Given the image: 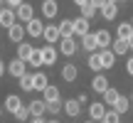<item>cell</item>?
<instances>
[{
	"mask_svg": "<svg viewBox=\"0 0 133 123\" xmlns=\"http://www.w3.org/2000/svg\"><path fill=\"white\" fill-rule=\"evenodd\" d=\"M86 123H96V121H86Z\"/></svg>",
	"mask_w": 133,
	"mask_h": 123,
	"instance_id": "c3c4849f",
	"label": "cell"
},
{
	"mask_svg": "<svg viewBox=\"0 0 133 123\" xmlns=\"http://www.w3.org/2000/svg\"><path fill=\"white\" fill-rule=\"evenodd\" d=\"M0 118H3V108H0Z\"/></svg>",
	"mask_w": 133,
	"mask_h": 123,
	"instance_id": "bcb514c9",
	"label": "cell"
},
{
	"mask_svg": "<svg viewBox=\"0 0 133 123\" xmlns=\"http://www.w3.org/2000/svg\"><path fill=\"white\" fill-rule=\"evenodd\" d=\"M86 3H89V0H74V5H79V8H84Z\"/></svg>",
	"mask_w": 133,
	"mask_h": 123,
	"instance_id": "60d3db41",
	"label": "cell"
},
{
	"mask_svg": "<svg viewBox=\"0 0 133 123\" xmlns=\"http://www.w3.org/2000/svg\"><path fill=\"white\" fill-rule=\"evenodd\" d=\"M27 64H32L35 69H37V66H44V64H42V52H39V49H35V54H32V59H30Z\"/></svg>",
	"mask_w": 133,
	"mask_h": 123,
	"instance_id": "d6a6232c",
	"label": "cell"
},
{
	"mask_svg": "<svg viewBox=\"0 0 133 123\" xmlns=\"http://www.w3.org/2000/svg\"><path fill=\"white\" fill-rule=\"evenodd\" d=\"M86 64H89L91 71H101V69H104V66H101V57H99V54H89Z\"/></svg>",
	"mask_w": 133,
	"mask_h": 123,
	"instance_id": "f1b7e54d",
	"label": "cell"
},
{
	"mask_svg": "<svg viewBox=\"0 0 133 123\" xmlns=\"http://www.w3.org/2000/svg\"><path fill=\"white\" fill-rule=\"evenodd\" d=\"M89 3L94 5L96 10H101V8H104V5H109V0H89Z\"/></svg>",
	"mask_w": 133,
	"mask_h": 123,
	"instance_id": "8d00e7d4",
	"label": "cell"
},
{
	"mask_svg": "<svg viewBox=\"0 0 133 123\" xmlns=\"http://www.w3.org/2000/svg\"><path fill=\"white\" fill-rule=\"evenodd\" d=\"M94 15H96V8H94V5H91V3H86L84 8H81V17L91 20V17H94Z\"/></svg>",
	"mask_w": 133,
	"mask_h": 123,
	"instance_id": "1f68e13d",
	"label": "cell"
},
{
	"mask_svg": "<svg viewBox=\"0 0 133 123\" xmlns=\"http://www.w3.org/2000/svg\"><path fill=\"white\" fill-rule=\"evenodd\" d=\"M91 30H89V20L86 17H76L74 20V35H79V37H86Z\"/></svg>",
	"mask_w": 133,
	"mask_h": 123,
	"instance_id": "9a60e30c",
	"label": "cell"
},
{
	"mask_svg": "<svg viewBox=\"0 0 133 123\" xmlns=\"http://www.w3.org/2000/svg\"><path fill=\"white\" fill-rule=\"evenodd\" d=\"M57 27H59L62 39H71V37H74V20H62Z\"/></svg>",
	"mask_w": 133,
	"mask_h": 123,
	"instance_id": "8fae6325",
	"label": "cell"
},
{
	"mask_svg": "<svg viewBox=\"0 0 133 123\" xmlns=\"http://www.w3.org/2000/svg\"><path fill=\"white\" fill-rule=\"evenodd\" d=\"M128 108H131V99H126V96H121V99L114 104V111H118V113H126Z\"/></svg>",
	"mask_w": 133,
	"mask_h": 123,
	"instance_id": "83f0119b",
	"label": "cell"
},
{
	"mask_svg": "<svg viewBox=\"0 0 133 123\" xmlns=\"http://www.w3.org/2000/svg\"><path fill=\"white\" fill-rule=\"evenodd\" d=\"M62 108H64V104H62V101H57V104H49V106H47V111H49V113H59Z\"/></svg>",
	"mask_w": 133,
	"mask_h": 123,
	"instance_id": "e575fe53",
	"label": "cell"
},
{
	"mask_svg": "<svg viewBox=\"0 0 133 123\" xmlns=\"http://www.w3.org/2000/svg\"><path fill=\"white\" fill-rule=\"evenodd\" d=\"M5 3H8V8H10V10H17L20 5L25 3V0H5Z\"/></svg>",
	"mask_w": 133,
	"mask_h": 123,
	"instance_id": "d590c367",
	"label": "cell"
},
{
	"mask_svg": "<svg viewBox=\"0 0 133 123\" xmlns=\"http://www.w3.org/2000/svg\"><path fill=\"white\" fill-rule=\"evenodd\" d=\"M15 15H17V20H22V22H30V20H35V10L30 3H22L17 10H15Z\"/></svg>",
	"mask_w": 133,
	"mask_h": 123,
	"instance_id": "52a82bcc",
	"label": "cell"
},
{
	"mask_svg": "<svg viewBox=\"0 0 133 123\" xmlns=\"http://www.w3.org/2000/svg\"><path fill=\"white\" fill-rule=\"evenodd\" d=\"M47 86H49V79H47V74L37 71V74H35V91H44Z\"/></svg>",
	"mask_w": 133,
	"mask_h": 123,
	"instance_id": "d4e9b609",
	"label": "cell"
},
{
	"mask_svg": "<svg viewBox=\"0 0 133 123\" xmlns=\"http://www.w3.org/2000/svg\"><path fill=\"white\" fill-rule=\"evenodd\" d=\"M99 57H101V66H104V69H111V66L116 64V54H114V49H101Z\"/></svg>",
	"mask_w": 133,
	"mask_h": 123,
	"instance_id": "2e32d148",
	"label": "cell"
},
{
	"mask_svg": "<svg viewBox=\"0 0 133 123\" xmlns=\"http://www.w3.org/2000/svg\"><path fill=\"white\" fill-rule=\"evenodd\" d=\"M64 113L69 116V118H76V116L81 113V104L76 99H69V101H64Z\"/></svg>",
	"mask_w": 133,
	"mask_h": 123,
	"instance_id": "7c38bea8",
	"label": "cell"
},
{
	"mask_svg": "<svg viewBox=\"0 0 133 123\" xmlns=\"http://www.w3.org/2000/svg\"><path fill=\"white\" fill-rule=\"evenodd\" d=\"M94 35H96V42H99V49H109L111 47L114 37H111L109 30H99V32H94Z\"/></svg>",
	"mask_w": 133,
	"mask_h": 123,
	"instance_id": "30bf717a",
	"label": "cell"
},
{
	"mask_svg": "<svg viewBox=\"0 0 133 123\" xmlns=\"http://www.w3.org/2000/svg\"><path fill=\"white\" fill-rule=\"evenodd\" d=\"M81 47H84L86 49V52H91V54H94L96 52V49H99V42H96V35H86V37H81Z\"/></svg>",
	"mask_w": 133,
	"mask_h": 123,
	"instance_id": "44dd1931",
	"label": "cell"
},
{
	"mask_svg": "<svg viewBox=\"0 0 133 123\" xmlns=\"http://www.w3.org/2000/svg\"><path fill=\"white\" fill-rule=\"evenodd\" d=\"M25 32H27L30 37H42V35H44V25H42V20H30V22L25 25Z\"/></svg>",
	"mask_w": 133,
	"mask_h": 123,
	"instance_id": "5b68a950",
	"label": "cell"
},
{
	"mask_svg": "<svg viewBox=\"0 0 133 123\" xmlns=\"http://www.w3.org/2000/svg\"><path fill=\"white\" fill-rule=\"evenodd\" d=\"M126 71H128V74L133 76V57H131L128 62H126Z\"/></svg>",
	"mask_w": 133,
	"mask_h": 123,
	"instance_id": "74e56055",
	"label": "cell"
},
{
	"mask_svg": "<svg viewBox=\"0 0 133 123\" xmlns=\"http://www.w3.org/2000/svg\"><path fill=\"white\" fill-rule=\"evenodd\" d=\"M20 89L22 91H35V74H25L20 79Z\"/></svg>",
	"mask_w": 133,
	"mask_h": 123,
	"instance_id": "484cf974",
	"label": "cell"
},
{
	"mask_svg": "<svg viewBox=\"0 0 133 123\" xmlns=\"http://www.w3.org/2000/svg\"><path fill=\"white\" fill-rule=\"evenodd\" d=\"M57 12H59L57 0H44V3H42V15H44V17H49V20H52Z\"/></svg>",
	"mask_w": 133,
	"mask_h": 123,
	"instance_id": "ac0fdd59",
	"label": "cell"
},
{
	"mask_svg": "<svg viewBox=\"0 0 133 123\" xmlns=\"http://www.w3.org/2000/svg\"><path fill=\"white\" fill-rule=\"evenodd\" d=\"M89 116H91V121L101 123V121H104V116H106V106L99 104V101H96V104H91V106H89Z\"/></svg>",
	"mask_w": 133,
	"mask_h": 123,
	"instance_id": "ba28073f",
	"label": "cell"
},
{
	"mask_svg": "<svg viewBox=\"0 0 133 123\" xmlns=\"http://www.w3.org/2000/svg\"><path fill=\"white\" fill-rule=\"evenodd\" d=\"M47 123H59V121H57V118H52V121H47Z\"/></svg>",
	"mask_w": 133,
	"mask_h": 123,
	"instance_id": "ee69618b",
	"label": "cell"
},
{
	"mask_svg": "<svg viewBox=\"0 0 133 123\" xmlns=\"http://www.w3.org/2000/svg\"><path fill=\"white\" fill-rule=\"evenodd\" d=\"M15 118H17V121H27L30 118V108H27V106H22V108L15 113Z\"/></svg>",
	"mask_w": 133,
	"mask_h": 123,
	"instance_id": "836d02e7",
	"label": "cell"
},
{
	"mask_svg": "<svg viewBox=\"0 0 133 123\" xmlns=\"http://www.w3.org/2000/svg\"><path fill=\"white\" fill-rule=\"evenodd\" d=\"M59 52H62L64 57L76 54V42H74V37H71V39H62V42H59Z\"/></svg>",
	"mask_w": 133,
	"mask_h": 123,
	"instance_id": "d6986e66",
	"label": "cell"
},
{
	"mask_svg": "<svg viewBox=\"0 0 133 123\" xmlns=\"http://www.w3.org/2000/svg\"><path fill=\"white\" fill-rule=\"evenodd\" d=\"M104 121H106V123H121V113H118V111H114V108H111V111H106Z\"/></svg>",
	"mask_w": 133,
	"mask_h": 123,
	"instance_id": "4dcf8cb0",
	"label": "cell"
},
{
	"mask_svg": "<svg viewBox=\"0 0 133 123\" xmlns=\"http://www.w3.org/2000/svg\"><path fill=\"white\" fill-rule=\"evenodd\" d=\"M3 3H5V0H0V10H3Z\"/></svg>",
	"mask_w": 133,
	"mask_h": 123,
	"instance_id": "f6af8a7d",
	"label": "cell"
},
{
	"mask_svg": "<svg viewBox=\"0 0 133 123\" xmlns=\"http://www.w3.org/2000/svg\"><path fill=\"white\" fill-rule=\"evenodd\" d=\"M39 52H42V64L44 66H54V62H57V49H54V44H47V47H42L39 49Z\"/></svg>",
	"mask_w": 133,
	"mask_h": 123,
	"instance_id": "7a4b0ae2",
	"label": "cell"
},
{
	"mask_svg": "<svg viewBox=\"0 0 133 123\" xmlns=\"http://www.w3.org/2000/svg\"><path fill=\"white\" fill-rule=\"evenodd\" d=\"M131 25H133V22H131Z\"/></svg>",
	"mask_w": 133,
	"mask_h": 123,
	"instance_id": "816d5d0a",
	"label": "cell"
},
{
	"mask_svg": "<svg viewBox=\"0 0 133 123\" xmlns=\"http://www.w3.org/2000/svg\"><path fill=\"white\" fill-rule=\"evenodd\" d=\"M128 47H131V49H133V37H131V39H128Z\"/></svg>",
	"mask_w": 133,
	"mask_h": 123,
	"instance_id": "7bdbcfd3",
	"label": "cell"
},
{
	"mask_svg": "<svg viewBox=\"0 0 133 123\" xmlns=\"http://www.w3.org/2000/svg\"><path fill=\"white\" fill-rule=\"evenodd\" d=\"M44 39H47V44H54V42H62V35H59V27H54V25H49V27H44Z\"/></svg>",
	"mask_w": 133,
	"mask_h": 123,
	"instance_id": "4fadbf2b",
	"label": "cell"
},
{
	"mask_svg": "<svg viewBox=\"0 0 133 123\" xmlns=\"http://www.w3.org/2000/svg\"><path fill=\"white\" fill-rule=\"evenodd\" d=\"M118 3H123V0H118Z\"/></svg>",
	"mask_w": 133,
	"mask_h": 123,
	"instance_id": "681fc988",
	"label": "cell"
},
{
	"mask_svg": "<svg viewBox=\"0 0 133 123\" xmlns=\"http://www.w3.org/2000/svg\"><path fill=\"white\" fill-rule=\"evenodd\" d=\"M30 116L32 118H42L44 116V111H47V104H44V99H35V101H30Z\"/></svg>",
	"mask_w": 133,
	"mask_h": 123,
	"instance_id": "277c9868",
	"label": "cell"
},
{
	"mask_svg": "<svg viewBox=\"0 0 133 123\" xmlns=\"http://www.w3.org/2000/svg\"><path fill=\"white\" fill-rule=\"evenodd\" d=\"M30 123H47V121H44V118H32Z\"/></svg>",
	"mask_w": 133,
	"mask_h": 123,
	"instance_id": "b9f144b4",
	"label": "cell"
},
{
	"mask_svg": "<svg viewBox=\"0 0 133 123\" xmlns=\"http://www.w3.org/2000/svg\"><path fill=\"white\" fill-rule=\"evenodd\" d=\"M5 71H8V66H5V64H3V59H0V76H3Z\"/></svg>",
	"mask_w": 133,
	"mask_h": 123,
	"instance_id": "ab89813d",
	"label": "cell"
},
{
	"mask_svg": "<svg viewBox=\"0 0 133 123\" xmlns=\"http://www.w3.org/2000/svg\"><path fill=\"white\" fill-rule=\"evenodd\" d=\"M25 35H27V32H25V27H22V25H17V22L8 30V37L12 39V42H17V44H22V37H25Z\"/></svg>",
	"mask_w": 133,
	"mask_h": 123,
	"instance_id": "5bb4252c",
	"label": "cell"
},
{
	"mask_svg": "<svg viewBox=\"0 0 133 123\" xmlns=\"http://www.w3.org/2000/svg\"><path fill=\"white\" fill-rule=\"evenodd\" d=\"M15 20H17V15H15V10H10V8H3V10H0V27L10 30V27L15 25Z\"/></svg>",
	"mask_w": 133,
	"mask_h": 123,
	"instance_id": "3957f363",
	"label": "cell"
},
{
	"mask_svg": "<svg viewBox=\"0 0 133 123\" xmlns=\"http://www.w3.org/2000/svg\"><path fill=\"white\" fill-rule=\"evenodd\" d=\"M20 108H22V101H20V96H15V94L5 96V111H10V113L15 116Z\"/></svg>",
	"mask_w": 133,
	"mask_h": 123,
	"instance_id": "9c48e42d",
	"label": "cell"
},
{
	"mask_svg": "<svg viewBox=\"0 0 133 123\" xmlns=\"http://www.w3.org/2000/svg\"><path fill=\"white\" fill-rule=\"evenodd\" d=\"M62 76H64V81H74L76 76H79V69H76L74 64H64L62 66Z\"/></svg>",
	"mask_w": 133,
	"mask_h": 123,
	"instance_id": "cb8c5ba5",
	"label": "cell"
},
{
	"mask_svg": "<svg viewBox=\"0 0 133 123\" xmlns=\"http://www.w3.org/2000/svg\"><path fill=\"white\" fill-rule=\"evenodd\" d=\"M116 15H118V5H116V3H109V5L101 8V17H104V20H114Z\"/></svg>",
	"mask_w": 133,
	"mask_h": 123,
	"instance_id": "603a6c76",
	"label": "cell"
},
{
	"mask_svg": "<svg viewBox=\"0 0 133 123\" xmlns=\"http://www.w3.org/2000/svg\"><path fill=\"white\" fill-rule=\"evenodd\" d=\"M32 54H35V47H32V44L22 42V44L17 47V59H22V62H30V59H32Z\"/></svg>",
	"mask_w": 133,
	"mask_h": 123,
	"instance_id": "ffe728a7",
	"label": "cell"
},
{
	"mask_svg": "<svg viewBox=\"0 0 133 123\" xmlns=\"http://www.w3.org/2000/svg\"><path fill=\"white\" fill-rule=\"evenodd\" d=\"M116 35H118V39H126V42H128V39L133 37V25H131V22H121Z\"/></svg>",
	"mask_w": 133,
	"mask_h": 123,
	"instance_id": "7402d4cb",
	"label": "cell"
},
{
	"mask_svg": "<svg viewBox=\"0 0 133 123\" xmlns=\"http://www.w3.org/2000/svg\"><path fill=\"white\" fill-rule=\"evenodd\" d=\"M128 42H126V39H118V37H116L114 39V54H126V52H128Z\"/></svg>",
	"mask_w": 133,
	"mask_h": 123,
	"instance_id": "4316f807",
	"label": "cell"
},
{
	"mask_svg": "<svg viewBox=\"0 0 133 123\" xmlns=\"http://www.w3.org/2000/svg\"><path fill=\"white\" fill-rule=\"evenodd\" d=\"M128 99H131V101H133V94H131V96H128Z\"/></svg>",
	"mask_w": 133,
	"mask_h": 123,
	"instance_id": "7dc6e473",
	"label": "cell"
},
{
	"mask_svg": "<svg viewBox=\"0 0 133 123\" xmlns=\"http://www.w3.org/2000/svg\"><path fill=\"white\" fill-rule=\"evenodd\" d=\"M118 99H121V94H118L116 89H109V91L104 94V104H109V106H114V104H116Z\"/></svg>",
	"mask_w": 133,
	"mask_h": 123,
	"instance_id": "f546056e",
	"label": "cell"
},
{
	"mask_svg": "<svg viewBox=\"0 0 133 123\" xmlns=\"http://www.w3.org/2000/svg\"><path fill=\"white\" fill-rule=\"evenodd\" d=\"M42 94H44V104H47V106H49V104H57V101H62V99H59V89H57V86H52V84H49Z\"/></svg>",
	"mask_w": 133,
	"mask_h": 123,
	"instance_id": "e0dca14e",
	"label": "cell"
},
{
	"mask_svg": "<svg viewBox=\"0 0 133 123\" xmlns=\"http://www.w3.org/2000/svg\"><path fill=\"white\" fill-rule=\"evenodd\" d=\"M25 64H27V62H22V59L15 57V59L8 64V74H10V76H15V79H22V76L27 74V71H25Z\"/></svg>",
	"mask_w": 133,
	"mask_h": 123,
	"instance_id": "6da1fadb",
	"label": "cell"
},
{
	"mask_svg": "<svg viewBox=\"0 0 133 123\" xmlns=\"http://www.w3.org/2000/svg\"><path fill=\"white\" fill-rule=\"evenodd\" d=\"M101 123H106V121H101Z\"/></svg>",
	"mask_w": 133,
	"mask_h": 123,
	"instance_id": "f907efd6",
	"label": "cell"
},
{
	"mask_svg": "<svg viewBox=\"0 0 133 123\" xmlns=\"http://www.w3.org/2000/svg\"><path fill=\"white\" fill-rule=\"evenodd\" d=\"M76 101H79V104H81V106H84V104H86V101H89V96H86V94H79V96H76Z\"/></svg>",
	"mask_w": 133,
	"mask_h": 123,
	"instance_id": "f35d334b",
	"label": "cell"
},
{
	"mask_svg": "<svg viewBox=\"0 0 133 123\" xmlns=\"http://www.w3.org/2000/svg\"><path fill=\"white\" fill-rule=\"evenodd\" d=\"M91 89H94L96 94H106V91L111 89V86H109V79H106L104 74H96L94 79H91Z\"/></svg>",
	"mask_w": 133,
	"mask_h": 123,
	"instance_id": "8992f818",
	"label": "cell"
}]
</instances>
